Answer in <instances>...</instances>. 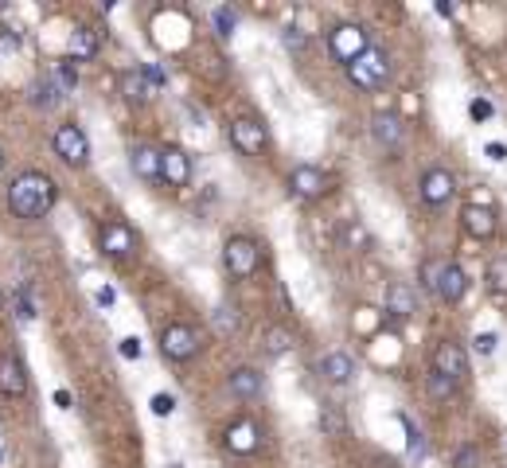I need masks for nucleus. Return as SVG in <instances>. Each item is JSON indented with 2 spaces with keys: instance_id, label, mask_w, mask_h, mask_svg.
I'll return each mask as SVG.
<instances>
[{
  "instance_id": "obj_42",
  "label": "nucleus",
  "mask_w": 507,
  "mask_h": 468,
  "mask_svg": "<svg viewBox=\"0 0 507 468\" xmlns=\"http://www.w3.org/2000/svg\"><path fill=\"white\" fill-rule=\"evenodd\" d=\"M484 152H488V160H495V164H500V160H507V144H503V141H492V144H484Z\"/></svg>"
},
{
  "instance_id": "obj_47",
  "label": "nucleus",
  "mask_w": 507,
  "mask_h": 468,
  "mask_svg": "<svg viewBox=\"0 0 507 468\" xmlns=\"http://www.w3.org/2000/svg\"><path fill=\"white\" fill-rule=\"evenodd\" d=\"M172 468H180V464H172Z\"/></svg>"
},
{
  "instance_id": "obj_38",
  "label": "nucleus",
  "mask_w": 507,
  "mask_h": 468,
  "mask_svg": "<svg viewBox=\"0 0 507 468\" xmlns=\"http://www.w3.org/2000/svg\"><path fill=\"white\" fill-rule=\"evenodd\" d=\"M149 406H152V414H156V417H172V414H176V398H172V394H164V390H160V394H152V402H149Z\"/></svg>"
},
{
  "instance_id": "obj_4",
  "label": "nucleus",
  "mask_w": 507,
  "mask_h": 468,
  "mask_svg": "<svg viewBox=\"0 0 507 468\" xmlns=\"http://www.w3.org/2000/svg\"><path fill=\"white\" fill-rule=\"evenodd\" d=\"M370 47V39H367V27L363 24H336L328 32V55L336 58V63H355L359 55H363Z\"/></svg>"
},
{
  "instance_id": "obj_2",
  "label": "nucleus",
  "mask_w": 507,
  "mask_h": 468,
  "mask_svg": "<svg viewBox=\"0 0 507 468\" xmlns=\"http://www.w3.org/2000/svg\"><path fill=\"white\" fill-rule=\"evenodd\" d=\"M344 71H347V82L351 86H359V90H378V86L390 78V55L383 51V47L370 43L367 51L355 58V63L344 66Z\"/></svg>"
},
{
  "instance_id": "obj_23",
  "label": "nucleus",
  "mask_w": 507,
  "mask_h": 468,
  "mask_svg": "<svg viewBox=\"0 0 507 468\" xmlns=\"http://www.w3.org/2000/svg\"><path fill=\"white\" fill-rule=\"evenodd\" d=\"M297 347V336L285 328V324H269L266 328V336H261V351H266L269 359H281V355H289V351Z\"/></svg>"
},
{
  "instance_id": "obj_5",
  "label": "nucleus",
  "mask_w": 507,
  "mask_h": 468,
  "mask_svg": "<svg viewBox=\"0 0 507 468\" xmlns=\"http://www.w3.org/2000/svg\"><path fill=\"white\" fill-rule=\"evenodd\" d=\"M51 149H55V156L66 164V168H86V164H90V141H86V133L78 129V125H71V121L55 129Z\"/></svg>"
},
{
  "instance_id": "obj_29",
  "label": "nucleus",
  "mask_w": 507,
  "mask_h": 468,
  "mask_svg": "<svg viewBox=\"0 0 507 468\" xmlns=\"http://www.w3.org/2000/svg\"><path fill=\"white\" fill-rule=\"evenodd\" d=\"M211 24H214V35H219V39H230L234 27H238V12H234L230 4H219L211 12Z\"/></svg>"
},
{
  "instance_id": "obj_6",
  "label": "nucleus",
  "mask_w": 507,
  "mask_h": 468,
  "mask_svg": "<svg viewBox=\"0 0 507 468\" xmlns=\"http://www.w3.org/2000/svg\"><path fill=\"white\" fill-rule=\"evenodd\" d=\"M227 136H230V144L242 156H261V152H266V144H269L266 125L254 121V117H234V121L227 125Z\"/></svg>"
},
{
  "instance_id": "obj_39",
  "label": "nucleus",
  "mask_w": 507,
  "mask_h": 468,
  "mask_svg": "<svg viewBox=\"0 0 507 468\" xmlns=\"http://www.w3.org/2000/svg\"><path fill=\"white\" fill-rule=\"evenodd\" d=\"M480 464V448L476 445H464L461 453H456V461H453V468H476Z\"/></svg>"
},
{
  "instance_id": "obj_11",
  "label": "nucleus",
  "mask_w": 507,
  "mask_h": 468,
  "mask_svg": "<svg viewBox=\"0 0 507 468\" xmlns=\"http://www.w3.org/2000/svg\"><path fill=\"white\" fill-rule=\"evenodd\" d=\"M433 370L437 375H448L453 383H464L468 378V355L461 344H453V339H441V344L433 347Z\"/></svg>"
},
{
  "instance_id": "obj_26",
  "label": "nucleus",
  "mask_w": 507,
  "mask_h": 468,
  "mask_svg": "<svg viewBox=\"0 0 507 468\" xmlns=\"http://www.w3.org/2000/svg\"><path fill=\"white\" fill-rule=\"evenodd\" d=\"M211 324H214V332H219L222 339L227 336H238V328H242V320H238V308H227V305H219L211 312Z\"/></svg>"
},
{
  "instance_id": "obj_18",
  "label": "nucleus",
  "mask_w": 507,
  "mask_h": 468,
  "mask_svg": "<svg viewBox=\"0 0 507 468\" xmlns=\"http://www.w3.org/2000/svg\"><path fill=\"white\" fill-rule=\"evenodd\" d=\"M461 222H464V230L472 234V238H480V242H488L495 234V211L488 207V203H468V207L461 211Z\"/></svg>"
},
{
  "instance_id": "obj_8",
  "label": "nucleus",
  "mask_w": 507,
  "mask_h": 468,
  "mask_svg": "<svg viewBox=\"0 0 507 468\" xmlns=\"http://www.w3.org/2000/svg\"><path fill=\"white\" fill-rule=\"evenodd\" d=\"M160 351L172 363H188V359L199 355V336H195V328H188V324H168L160 332Z\"/></svg>"
},
{
  "instance_id": "obj_10",
  "label": "nucleus",
  "mask_w": 507,
  "mask_h": 468,
  "mask_svg": "<svg viewBox=\"0 0 507 468\" xmlns=\"http://www.w3.org/2000/svg\"><path fill=\"white\" fill-rule=\"evenodd\" d=\"M417 195H422L425 207H445V203L456 195L453 172H448V168H429L422 176V183H417Z\"/></svg>"
},
{
  "instance_id": "obj_32",
  "label": "nucleus",
  "mask_w": 507,
  "mask_h": 468,
  "mask_svg": "<svg viewBox=\"0 0 507 468\" xmlns=\"http://www.w3.org/2000/svg\"><path fill=\"white\" fill-rule=\"evenodd\" d=\"M445 261H448V258H429V261H422V289H425V292H437V277H441Z\"/></svg>"
},
{
  "instance_id": "obj_33",
  "label": "nucleus",
  "mask_w": 507,
  "mask_h": 468,
  "mask_svg": "<svg viewBox=\"0 0 507 468\" xmlns=\"http://www.w3.org/2000/svg\"><path fill=\"white\" fill-rule=\"evenodd\" d=\"M51 82L58 86V90H74V86H78V71H74V63H71V58L55 66V78H51Z\"/></svg>"
},
{
  "instance_id": "obj_20",
  "label": "nucleus",
  "mask_w": 507,
  "mask_h": 468,
  "mask_svg": "<svg viewBox=\"0 0 507 468\" xmlns=\"http://www.w3.org/2000/svg\"><path fill=\"white\" fill-rule=\"evenodd\" d=\"M129 164H133V172L141 176L144 183H156V180H160V149H152V144H133Z\"/></svg>"
},
{
  "instance_id": "obj_19",
  "label": "nucleus",
  "mask_w": 507,
  "mask_h": 468,
  "mask_svg": "<svg viewBox=\"0 0 507 468\" xmlns=\"http://www.w3.org/2000/svg\"><path fill=\"white\" fill-rule=\"evenodd\" d=\"M468 292V273L456 266V261H445L441 277H437V297L445 300V305H456V300H464Z\"/></svg>"
},
{
  "instance_id": "obj_35",
  "label": "nucleus",
  "mask_w": 507,
  "mask_h": 468,
  "mask_svg": "<svg viewBox=\"0 0 507 468\" xmlns=\"http://www.w3.org/2000/svg\"><path fill=\"white\" fill-rule=\"evenodd\" d=\"M136 71L144 74V82H149V90H152V94L160 90L164 82H168V74H164V71H160V66H156V63H144V66H136Z\"/></svg>"
},
{
  "instance_id": "obj_41",
  "label": "nucleus",
  "mask_w": 507,
  "mask_h": 468,
  "mask_svg": "<svg viewBox=\"0 0 507 468\" xmlns=\"http://www.w3.org/2000/svg\"><path fill=\"white\" fill-rule=\"evenodd\" d=\"M121 355H125V359H141V339H136V336H125V339H121Z\"/></svg>"
},
{
  "instance_id": "obj_43",
  "label": "nucleus",
  "mask_w": 507,
  "mask_h": 468,
  "mask_svg": "<svg viewBox=\"0 0 507 468\" xmlns=\"http://www.w3.org/2000/svg\"><path fill=\"white\" fill-rule=\"evenodd\" d=\"M406 433H410V456H422V433L406 422Z\"/></svg>"
},
{
  "instance_id": "obj_46",
  "label": "nucleus",
  "mask_w": 507,
  "mask_h": 468,
  "mask_svg": "<svg viewBox=\"0 0 507 468\" xmlns=\"http://www.w3.org/2000/svg\"><path fill=\"white\" fill-rule=\"evenodd\" d=\"M0 168H4V149H0Z\"/></svg>"
},
{
  "instance_id": "obj_30",
  "label": "nucleus",
  "mask_w": 507,
  "mask_h": 468,
  "mask_svg": "<svg viewBox=\"0 0 507 468\" xmlns=\"http://www.w3.org/2000/svg\"><path fill=\"white\" fill-rule=\"evenodd\" d=\"M488 289H492L495 297H507V254L492 258V266H488Z\"/></svg>"
},
{
  "instance_id": "obj_25",
  "label": "nucleus",
  "mask_w": 507,
  "mask_h": 468,
  "mask_svg": "<svg viewBox=\"0 0 507 468\" xmlns=\"http://www.w3.org/2000/svg\"><path fill=\"white\" fill-rule=\"evenodd\" d=\"M121 94L129 98L133 105H144V102L152 98V90H149V82H144L141 71H125V74H121Z\"/></svg>"
},
{
  "instance_id": "obj_24",
  "label": "nucleus",
  "mask_w": 507,
  "mask_h": 468,
  "mask_svg": "<svg viewBox=\"0 0 507 468\" xmlns=\"http://www.w3.org/2000/svg\"><path fill=\"white\" fill-rule=\"evenodd\" d=\"M316 425H320V433H324V437H344V433H347V422H344V414H339V406H332V402H324V406H320V414H316Z\"/></svg>"
},
{
  "instance_id": "obj_22",
  "label": "nucleus",
  "mask_w": 507,
  "mask_h": 468,
  "mask_svg": "<svg viewBox=\"0 0 507 468\" xmlns=\"http://www.w3.org/2000/svg\"><path fill=\"white\" fill-rule=\"evenodd\" d=\"M227 390L234 398H258L261 394V370L254 367H234L227 375Z\"/></svg>"
},
{
  "instance_id": "obj_1",
  "label": "nucleus",
  "mask_w": 507,
  "mask_h": 468,
  "mask_svg": "<svg viewBox=\"0 0 507 468\" xmlns=\"http://www.w3.org/2000/svg\"><path fill=\"white\" fill-rule=\"evenodd\" d=\"M55 199H58V188L47 172L27 168L8 183V211H12L16 219H27V222L43 219V214H51Z\"/></svg>"
},
{
  "instance_id": "obj_44",
  "label": "nucleus",
  "mask_w": 507,
  "mask_h": 468,
  "mask_svg": "<svg viewBox=\"0 0 507 468\" xmlns=\"http://www.w3.org/2000/svg\"><path fill=\"white\" fill-rule=\"evenodd\" d=\"M94 300H98V305H102V308H110L113 300H117V292H113L110 285H105V289H98V292H94Z\"/></svg>"
},
{
  "instance_id": "obj_12",
  "label": "nucleus",
  "mask_w": 507,
  "mask_h": 468,
  "mask_svg": "<svg viewBox=\"0 0 507 468\" xmlns=\"http://www.w3.org/2000/svg\"><path fill=\"white\" fill-rule=\"evenodd\" d=\"M160 180L168 188H188L191 183V156L180 149V144H168L160 149Z\"/></svg>"
},
{
  "instance_id": "obj_31",
  "label": "nucleus",
  "mask_w": 507,
  "mask_h": 468,
  "mask_svg": "<svg viewBox=\"0 0 507 468\" xmlns=\"http://www.w3.org/2000/svg\"><path fill=\"white\" fill-rule=\"evenodd\" d=\"M58 98H63V90H58L51 78H43V82H35V86H32V102L39 105V110H51Z\"/></svg>"
},
{
  "instance_id": "obj_13",
  "label": "nucleus",
  "mask_w": 507,
  "mask_h": 468,
  "mask_svg": "<svg viewBox=\"0 0 507 468\" xmlns=\"http://www.w3.org/2000/svg\"><path fill=\"white\" fill-rule=\"evenodd\" d=\"M370 136H375V144H378V149L394 152L398 144H402V136H406V125H402V117H398L394 110H383V113H375V117H370Z\"/></svg>"
},
{
  "instance_id": "obj_3",
  "label": "nucleus",
  "mask_w": 507,
  "mask_h": 468,
  "mask_svg": "<svg viewBox=\"0 0 507 468\" xmlns=\"http://www.w3.org/2000/svg\"><path fill=\"white\" fill-rule=\"evenodd\" d=\"M261 266V246L250 238V234H230L227 238V246H222V269L230 273V277H238V281H246L254 277Z\"/></svg>"
},
{
  "instance_id": "obj_16",
  "label": "nucleus",
  "mask_w": 507,
  "mask_h": 468,
  "mask_svg": "<svg viewBox=\"0 0 507 468\" xmlns=\"http://www.w3.org/2000/svg\"><path fill=\"white\" fill-rule=\"evenodd\" d=\"M0 394L4 398H24L27 394V370L20 363V355H0Z\"/></svg>"
},
{
  "instance_id": "obj_28",
  "label": "nucleus",
  "mask_w": 507,
  "mask_h": 468,
  "mask_svg": "<svg viewBox=\"0 0 507 468\" xmlns=\"http://www.w3.org/2000/svg\"><path fill=\"white\" fill-rule=\"evenodd\" d=\"M456 386L461 383H453L448 375H437V370H429L425 375V390H429V398H437V402H448V398L456 394Z\"/></svg>"
},
{
  "instance_id": "obj_7",
  "label": "nucleus",
  "mask_w": 507,
  "mask_h": 468,
  "mask_svg": "<svg viewBox=\"0 0 507 468\" xmlns=\"http://www.w3.org/2000/svg\"><path fill=\"white\" fill-rule=\"evenodd\" d=\"M289 191L300 195V199H324L332 191V176L324 168H316V164H297V168L289 172Z\"/></svg>"
},
{
  "instance_id": "obj_27",
  "label": "nucleus",
  "mask_w": 507,
  "mask_h": 468,
  "mask_svg": "<svg viewBox=\"0 0 507 468\" xmlns=\"http://www.w3.org/2000/svg\"><path fill=\"white\" fill-rule=\"evenodd\" d=\"M344 242H347L351 250H359V254H367L370 246H375V242H370V230L359 219H347L344 222Z\"/></svg>"
},
{
  "instance_id": "obj_40",
  "label": "nucleus",
  "mask_w": 507,
  "mask_h": 468,
  "mask_svg": "<svg viewBox=\"0 0 507 468\" xmlns=\"http://www.w3.org/2000/svg\"><path fill=\"white\" fill-rule=\"evenodd\" d=\"M16 316L20 320H35V305H32V297H27V292H20V297H16Z\"/></svg>"
},
{
  "instance_id": "obj_36",
  "label": "nucleus",
  "mask_w": 507,
  "mask_h": 468,
  "mask_svg": "<svg viewBox=\"0 0 507 468\" xmlns=\"http://www.w3.org/2000/svg\"><path fill=\"white\" fill-rule=\"evenodd\" d=\"M281 43H285L289 47V51H305V47H308V35L305 32H300V27H285V32H281Z\"/></svg>"
},
{
  "instance_id": "obj_37",
  "label": "nucleus",
  "mask_w": 507,
  "mask_h": 468,
  "mask_svg": "<svg viewBox=\"0 0 507 468\" xmlns=\"http://www.w3.org/2000/svg\"><path fill=\"white\" fill-rule=\"evenodd\" d=\"M472 347H476V355H492V351L500 347V336H495V332H476Z\"/></svg>"
},
{
  "instance_id": "obj_34",
  "label": "nucleus",
  "mask_w": 507,
  "mask_h": 468,
  "mask_svg": "<svg viewBox=\"0 0 507 468\" xmlns=\"http://www.w3.org/2000/svg\"><path fill=\"white\" fill-rule=\"evenodd\" d=\"M492 113H495V105L488 102V98H472V102H468V117H472L476 125L488 121V117H492Z\"/></svg>"
},
{
  "instance_id": "obj_21",
  "label": "nucleus",
  "mask_w": 507,
  "mask_h": 468,
  "mask_svg": "<svg viewBox=\"0 0 507 468\" xmlns=\"http://www.w3.org/2000/svg\"><path fill=\"white\" fill-rule=\"evenodd\" d=\"M98 47H102V35H98L94 27H74L66 51H71V63H90L98 55Z\"/></svg>"
},
{
  "instance_id": "obj_14",
  "label": "nucleus",
  "mask_w": 507,
  "mask_h": 468,
  "mask_svg": "<svg viewBox=\"0 0 507 468\" xmlns=\"http://www.w3.org/2000/svg\"><path fill=\"white\" fill-rule=\"evenodd\" d=\"M222 441H227L230 453L250 456V453H258V448H261V429L254 425L250 417H238V422H230V425H227V433H222Z\"/></svg>"
},
{
  "instance_id": "obj_9",
  "label": "nucleus",
  "mask_w": 507,
  "mask_h": 468,
  "mask_svg": "<svg viewBox=\"0 0 507 468\" xmlns=\"http://www.w3.org/2000/svg\"><path fill=\"white\" fill-rule=\"evenodd\" d=\"M98 246H102L105 258H129V254L136 250V234L129 222H121V219H113V222H102V230H98Z\"/></svg>"
},
{
  "instance_id": "obj_45",
  "label": "nucleus",
  "mask_w": 507,
  "mask_h": 468,
  "mask_svg": "<svg viewBox=\"0 0 507 468\" xmlns=\"http://www.w3.org/2000/svg\"><path fill=\"white\" fill-rule=\"evenodd\" d=\"M55 406L66 410V406H71V394H66V390H55Z\"/></svg>"
},
{
  "instance_id": "obj_17",
  "label": "nucleus",
  "mask_w": 507,
  "mask_h": 468,
  "mask_svg": "<svg viewBox=\"0 0 507 468\" xmlns=\"http://www.w3.org/2000/svg\"><path fill=\"white\" fill-rule=\"evenodd\" d=\"M383 308L390 312L394 320H410L417 312V292L406 285V281H390L386 285V297H383Z\"/></svg>"
},
{
  "instance_id": "obj_15",
  "label": "nucleus",
  "mask_w": 507,
  "mask_h": 468,
  "mask_svg": "<svg viewBox=\"0 0 507 468\" xmlns=\"http://www.w3.org/2000/svg\"><path fill=\"white\" fill-rule=\"evenodd\" d=\"M316 375L332 386H347L351 378H355V359H351L347 351H328V355L316 363Z\"/></svg>"
}]
</instances>
